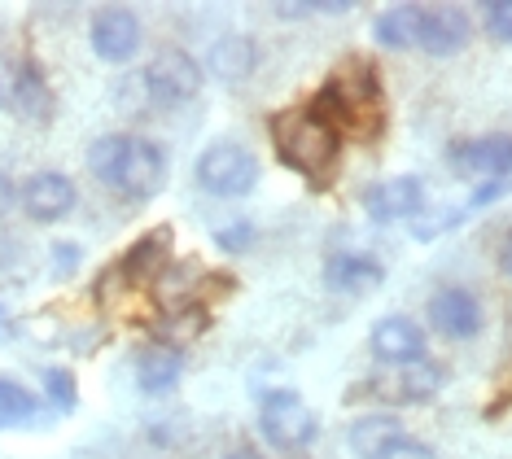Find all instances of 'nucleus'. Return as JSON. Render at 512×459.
Returning a JSON list of instances; mask_svg holds the SVG:
<instances>
[{
  "mask_svg": "<svg viewBox=\"0 0 512 459\" xmlns=\"http://www.w3.org/2000/svg\"><path fill=\"white\" fill-rule=\"evenodd\" d=\"M372 355L390 368H407V363L425 359V328L407 315H390L372 328Z\"/></svg>",
  "mask_w": 512,
  "mask_h": 459,
  "instance_id": "nucleus-10",
  "label": "nucleus"
},
{
  "mask_svg": "<svg viewBox=\"0 0 512 459\" xmlns=\"http://www.w3.org/2000/svg\"><path fill=\"white\" fill-rule=\"evenodd\" d=\"M44 390H49V398H53L57 411L75 407V376H71V372H62V368L44 372Z\"/></svg>",
  "mask_w": 512,
  "mask_h": 459,
  "instance_id": "nucleus-24",
  "label": "nucleus"
},
{
  "mask_svg": "<svg viewBox=\"0 0 512 459\" xmlns=\"http://www.w3.org/2000/svg\"><path fill=\"white\" fill-rule=\"evenodd\" d=\"M197 184L215 197H241L259 184V158L241 145H211L197 158Z\"/></svg>",
  "mask_w": 512,
  "mask_h": 459,
  "instance_id": "nucleus-2",
  "label": "nucleus"
},
{
  "mask_svg": "<svg viewBox=\"0 0 512 459\" xmlns=\"http://www.w3.org/2000/svg\"><path fill=\"white\" fill-rule=\"evenodd\" d=\"M499 272L512 276V237H508L504 245H499Z\"/></svg>",
  "mask_w": 512,
  "mask_h": 459,
  "instance_id": "nucleus-29",
  "label": "nucleus"
},
{
  "mask_svg": "<svg viewBox=\"0 0 512 459\" xmlns=\"http://www.w3.org/2000/svg\"><path fill=\"white\" fill-rule=\"evenodd\" d=\"M53 258H57V267H75V263H79V254H75V250H66V245H57V254H53Z\"/></svg>",
  "mask_w": 512,
  "mask_h": 459,
  "instance_id": "nucleus-30",
  "label": "nucleus"
},
{
  "mask_svg": "<svg viewBox=\"0 0 512 459\" xmlns=\"http://www.w3.org/2000/svg\"><path fill=\"white\" fill-rule=\"evenodd\" d=\"M206 66H211L215 79L237 84V79H246L254 70V44L246 40V35H224V40L211 49V57H206Z\"/></svg>",
  "mask_w": 512,
  "mask_h": 459,
  "instance_id": "nucleus-18",
  "label": "nucleus"
},
{
  "mask_svg": "<svg viewBox=\"0 0 512 459\" xmlns=\"http://www.w3.org/2000/svg\"><path fill=\"white\" fill-rule=\"evenodd\" d=\"M228 459H263L254 446H237V451H228Z\"/></svg>",
  "mask_w": 512,
  "mask_h": 459,
  "instance_id": "nucleus-32",
  "label": "nucleus"
},
{
  "mask_svg": "<svg viewBox=\"0 0 512 459\" xmlns=\"http://www.w3.org/2000/svg\"><path fill=\"white\" fill-rule=\"evenodd\" d=\"M197 88H202V66L180 49L158 53L154 66L145 70V92L154 105H180V101L197 97Z\"/></svg>",
  "mask_w": 512,
  "mask_h": 459,
  "instance_id": "nucleus-6",
  "label": "nucleus"
},
{
  "mask_svg": "<svg viewBox=\"0 0 512 459\" xmlns=\"http://www.w3.org/2000/svg\"><path fill=\"white\" fill-rule=\"evenodd\" d=\"M167 180V158H162V149L154 140H136L127 136V153H123V167L114 175L110 188H119L123 197H132V202H149V197L162 188Z\"/></svg>",
  "mask_w": 512,
  "mask_h": 459,
  "instance_id": "nucleus-5",
  "label": "nucleus"
},
{
  "mask_svg": "<svg viewBox=\"0 0 512 459\" xmlns=\"http://www.w3.org/2000/svg\"><path fill=\"white\" fill-rule=\"evenodd\" d=\"M469 14L460 5H434V9H421V49L434 53V57H451L469 44Z\"/></svg>",
  "mask_w": 512,
  "mask_h": 459,
  "instance_id": "nucleus-11",
  "label": "nucleus"
},
{
  "mask_svg": "<svg viewBox=\"0 0 512 459\" xmlns=\"http://www.w3.org/2000/svg\"><path fill=\"white\" fill-rule=\"evenodd\" d=\"M14 202V184L5 180V175H0V215H5V206Z\"/></svg>",
  "mask_w": 512,
  "mask_h": 459,
  "instance_id": "nucleus-31",
  "label": "nucleus"
},
{
  "mask_svg": "<svg viewBox=\"0 0 512 459\" xmlns=\"http://www.w3.org/2000/svg\"><path fill=\"white\" fill-rule=\"evenodd\" d=\"M141 49V22L127 9H106V14L92 18V53L101 62H127Z\"/></svg>",
  "mask_w": 512,
  "mask_h": 459,
  "instance_id": "nucleus-12",
  "label": "nucleus"
},
{
  "mask_svg": "<svg viewBox=\"0 0 512 459\" xmlns=\"http://www.w3.org/2000/svg\"><path fill=\"white\" fill-rule=\"evenodd\" d=\"M202 285V276H197V267H189V263H180V267H162V276H158V302L162 306H180L189 293Z\"/></svg>",
  "mask_w": 512,
  "mask_h": 459,
  "instance_id": "nucleus-22",
  "label": "nucleus"
},
{
  "mask_svg": "<svg viewBox=\"0 0 512 459\" xmlns=\"http://www.w3.org/2000/svg\"><path fill=\"white\" fill-rule=\"evenodd\" d=\"M184 372V355L176 346H149L141 363H136V385H141V394H167L176 390Z\"/></svg>",
  "mask_w": 512,
  "mask_h": 459,
  "instance_id": "nucleus-15",
  "label": "nucleus"
},
{
  "mask_svg": "<svg viewBox=\"0 0 512 459\" xmlns=\"http://www.w3.org/2000/svg\"><path fill=\"white\" fill-rule=\"evenodd\" d=\"M394 442H403V425L394 416H364L351 425V451L359 459H381Z\"/></svg>",
  "mask_w": 512,
  "mask_h": 459,
  "instance_id": "nucleus-17",
  "label": "nucleus"
},
{
  "mask_svg": "<svg viewBox=\"0 0 512 459\" xmlns=\"http://www.w3.org/2000/svg\"><path fill=\"white\" fill-rule=\"evenodd\" d=\"M364 206L377 223H399L412 219L425 210V184L416 175H394V180H381L364 193Z\"/></svg>",
  "mask_w": 512,
  "mask_h": 459,
  "instance_id": "nucleus-9",
  "label": "nucleus"
},
{
  "mask_svg": "<svg viewBox=\"0 0 512 459\" xmlns=\"http://www.w3.org/2000/svg\"><path fill=\"white\" fill-rule=\"evenodd\" d=\"M381 459H438V455L429 451L425 442H412V438H403V442H394V446H390V451L381 455Z\"/></svg>",
  "mask_w": 512,
  "mask_h": 459,
  "instance_id": "nucleus-27",
  "label": "nucleus"
},
{
  "mask_svg": "<svg viewBox=\"0 0 512 459\" xmlns=\"http://www.w3.org/2000/svg\"><path fill=\"white\" fill-rule=\"evenodd\" d=\"M31 416H36V398L22 390L18 381H0V429L27 425Z\"/></svg>",
  "mask_w": 512,
  "mask_h": 459,
  "instance_id": "nucleus-23",
  "label": "nucleus"
},
{
  "mask_svg": "<svg viewBox=\"0 0 512 459\" xmlns=\"http://www.w3.org/2000/svg\"><path fill=\"white\" fill-rule=\"evenodd\" d=\"M442 390V368L438 363H407V368H394V376L377 385L381 398H390V403H425V398H434Z\"/></svg>",
  "mask_w": 512,
  "mask_h": 459,
  "instance_id": "nucleus-13",
  "label": "nucleus"
},
{
  "mask_svg": "<svg viewBox=\"0 0 512 459\" xmlns=\"http://www.w3.org/2000/svg\"><path fill=\"white\" fill-rule=\"evenodd\" d=\"M167 258H171V228H154L149 237H141L127 250L123 272H127V280H158Z\"/></svg>",
  "mask_w": 512,
  "mask_h": 459,
  "instance_id": "nucleus-16",
  "label": "nucleus"
},
{
  "mask_svg": "<svg viewBox=\"0 0 512 459\" xmlns=\"http://www.w3.org/2000/svg\"><path fill=\"white\" fill-rule=\"evenodd\" d=\"M381 49H412L416 40H421V9L416 5H394L386 14L377 18V27H372Z\"/></svg>",
  "mask_w": 512,
  "mask_h": 459,
  "instance_id": "nucleus-19",
  "label": "nucleus"
},
{
  "mask_svg": "<svg viewBox=\"0 0 512 459\" xmlns=\"http://www.w3.org/2000/svg\"><path fill=\"white\" fill-rule=\"evenodd\" d=\"M272 140H276V153L289 171H302V175H320L337 162V149H342V132L316 114L307 110H289L272 123Z\"/></svg>",
  "mask_w": 512,
  "mask_h": 459,
  "instance_id": "nucleus-1",
  "label": "nucleus"
},
{
  "mask_svg": "<svg viewBox=\"0 0 512 459\" xmlns=\"http://www.w3.org/2000/svg\"><path fill=\"white\" fill-rule=\"evenodd\" d=\"M486 31H491L495 40L512 44V0H491V5H486Z\"/></svg>",
  "mask_w": 512,
  "mask_h": 459,
  "instance_id": "nucleus-25",
  "label": "nucleus"
},
{
  "mask_svg": "<svg viewBox=\"0 0 512 459\" xmlns=\"http://www.w3.org/2000/svg\"><path fill=\"white\" fill-rule=\"evenodd\" d=\"M259 429H263V438L272 446H281V451H298V446H307L320 433V420H316V411H307L294 394H276V398H267L263 403Z\"/></svg>",
  "mask_w": 512,
  "mask_h": 459,
  "instance_id": "nucleus-3",
  "label": "nucleus"
},
{
  "mask_svg": "<svg viewBox=\"0 0 512 459\" xmlns=\"http://www.w3.org/2000/svg\"><path fill=\"white\" fill-rule=\"evenodd\" d=\"M381 280H386V272H381V263L368 254H337L324 263V285L333 293H368V289H377Z\"/></svg>",
  "mask_w": 512,
  "mask_h": 459,
  "instance_id": "nucleus-14",
  "label": "nucleus"
},
{
  "mask_svg": "<svg viewBox=\"0 0 512 459\" xmlns=\"http://www.w3.org/2000/svg\"><path fill=\"white\" fill-rule=\"evenodd\" d=\"M429 324H434L442 337H451V341L477 337L482 333V306H477V298L469 289L447 285V289H438L434 298H429Z\"/></svg>",
  "mask_w": 512,
  "mask_h": 459,
  "instance_id": "nucleus-8",
  "label": "nucleus"
},
{
  "mask_svg": "<svg viewBox=\"0 0 512 459\" xmlns=\"http://www.w3.org/2000/svg\"><path fill=\"white\" fill-rule=\"evenodd\" d=\"M451 167L469 180H491L504 184V175H512V136L491 132V136H473L451 145Z\"/></svg>",
  "mask_w": 512,
  "mask_h": 459,
  "instance_id": "nucleus-4",
  "label": "nucleus"
},
{
  "mask_svg": "<svg viewBox=\"0 0 512 459\" xmlns=\"http://www.w3.org/2000/svg\"><path fill=\"white\" fill-rule=\"evenodd\" d=\"M219 250H228V254H237V250H250V241H254V228L250 223H232V228H219Z\"/></svg>",
  "mask_w": 512,
  "mask_h": 459,
  "instance_id": "nucleus-26",
  "label": "nucleus"
},
{
  "mask_svg": "<svg viewBox=\"0 0 512 459\" xmlns=\"http://www.w3.org/2000/svg\"><path fill=\"white\" fill-rule=\"evenodd\" d=\"M14 110L22 114V119H36V123H44L53 114V92H49V84H44V75H40L36 66H22L18 70Z\"/></svg>",
  "mask_w": 512,
  "mask_h": 459,
  "instance_id": "nucleus-20",
  "label": "nucleus"
},
{
  "mask_svg": "<svg viewBox=\"0 0 512 459\" xmlns=\"http://www.w3.org/2000/svg\"><path fill=\"white\" fill-rule=\"evenodd\" d=\"M79 193H75V180L62 171H40L22 184V210H27L36 223H57L75 210Z\"/></svg>",
  "mask_w": 512,
  "mask_h": 459,
  "instance_id": "nucleus-7",
  "label": "nucleus"
},
{
  "mask_svg": "<svg viewBox=\"0 0 512 459\" xmlns=\"http://www.w3.org/2000/svg\"><path fill=\"white\" fill-rule=\"evenodd\" d=\"M14 88H18V70L0 57V110H5V105H14Z\"/></svg>",
  "mask_w": 512,
  "mask_h": 459,
  "instance_id": "nucleus-28",
  "label": "nucleus"
},
{
  "mask_svg": "<svg viewBox=\"0 0 512 459\" xmlns=\"http://www.w3.org/2000/svg\"><path fill=\"white\" fill-rule=\"evenodd\" d=\"M123 153H127V136H101L97 145L88 149V171L97 175L101 184H114V175L123 167Z\"/></svg>",
  "mask_w": 512,
  "mask_h": 459,
  "instance_id": "nucleus-21",
  "label": "nucleus"
}]
</instances>
